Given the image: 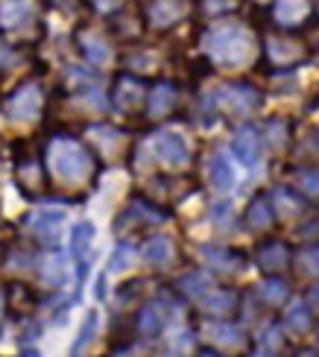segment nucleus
I'll return each instance as SVG.
<instances>
[{
    "instance_id": "72a5a7b5",
    "label": "nucleus",
    "mask_w": 319,
    "mask_h": 357,
    "mask_svg": "<svg viewBox=\"0 0 319 357\" xmlns=\"http://www.w3.org/2000/svg\"><path fill=\"white\" fill-rule=\"evenodd\" d=\"M293 176L302 197H319V167H299Z\"/></svg>"
},
{
    "instance_id": "a211bd4d",
    "label": "nucleus",
    "mask_w": 319,
    "mask_h": 357,
    "mask_svg": "<svg viewBox=\"0 0 319 357\" xmlns=\"http://www.w3.org/2000/svg\"><path fill=\"white\" fill-rule=\"evenodd\" d=\"M202 261L217 273H240L246 266L240 249H229V246H202Z\"/></svg>"
},
{
    "instance_id": "39448f33",
    "label": "nucleus",
    "mask_w": 319,
    "mask_h": 357,
    "mask_svg": "<svg viewBox=\"0 0 319 357\" xmlns=\"http://www.w3.org/2000/svg\"><path fill=\"white\" fill-rule=\"evenodd\" d=\"M147 91H149V82L144 77H135V73H117L114 85H112V94H109V106L129 114V112H135L138 106L147 102Z\"/></svg>"
},
{
    "instance_id": "b1692460",
    "label": "nucleus",
    "mask_w": 319,
    "mask_h": 357,
    "mask_svg": "<svg viewBox=\"0 0 319 357\" xmlns=\"http://www.w3.org/2000/svg\"><path fill=\"white\" fill-rule=\"evenodd\" d=\"M258 299L267 307H281L287 299H290V281L281 278L279 273H269L261 284H258Z\"/></svg>"
},
{
    "instance_id": "473e14b6",
    "label": "nucleus",
    "mask_w": 319,
    "mask_h": 357,
    "mask_svg": "<svg viewBox=\"0 0 319 357\" xmlns=\"http://www.w3.org/2000/svg\"><path fill=\"white\" fill-rule=\"evenodd\" d=\"M261 138L269 141L276 150H284L287 141H290V123L284 117H276V121H267L264 129H261Z\"/></svg>"
},
{
    "instance_id": "aec40b11",
    "label": "nucleus",
    "mask_w": 319,
    "mask_h": 357,
    "mask_svg": "<svg viewBox=\"0 0 319 357\" xmlns=\"http://www.w3.org/2000/svg\"><path fill=\"white\" fill-rule=\"evenodd\" d=\"M267 197H269V205H272V211H276V217H296V214H302V208H305V197L290 185H276Z\"/></svg>"
},
{
    "instance_id": "a878e982",
    "label": "nucleus",
    "mask_w": 319,
    "mask_h": 357,
    "mask_svg": "<svg viewBox=\"0 0 319 357\" xmlns=\"http://www.w3.org/2000/svg\"><path fill=\"white\" fill-rule=\"evenodd\" d=\"M208 182H211V188L220 190V193H229L237 185V176H235V170L229 165V155H225V153L211 155V161H208Z\"/></svg>"
},
{
    "instance_id": "9d476101",
    "label": "nucleus",
    "mask_w": 319,
    "mask_h": 357,
    "mask_svg": "<svg viewBox=\"0 0 319 357\" xmlns=\"http://www.w3.org/2000/svg\"><path fill=\"white\" fill-rule=\"evenodd\" d=\"M299 62H305V50H302V44L290 41V38H276L269 41V47H264V59L258 68H269L267 73L272 70H281V68H296Z\"/></svg>"
},
{
    "instance_id": "1a4fd4ad",
    "label": "nucleus",
    "mask_w": 319,
    "mask_h": 357,
    "mask_svg": "<svg viewBox=\"0 0 319 357\" xmlns=\"http://www.w3.org/2000/svg\"><path fill=\"white\" fill-rule=\"evenodd\" d=\"M167 220H170V214H167L158 202L147 199V197H135L124 211H120V217L114 220V226L120 229V226H126L129 222L132 229H141V226H156V222H167Z\"/></svg>"
},
{
    "instance_id": "58836bf2",
    "label": "nucleus",
    "mask_w": 319,
    "mask_h": 357,
    "mask_svg": "<svg viewBox=\"0 0 319 357\" xmlns=\"http://www.w3.org/2000/svg\"><path fill=\"white\" fill-rule=\"evenodd\" d=\"M18 53H15L12 44H0V68H12L15 62H18Z\"/></svg>"
},
{
    "instance_id": "7ed1b4c3",
    "label": "nucleus",
    "mask_w": 319,
    "mask_h": 357,
    "mask_svg": "<svg viewBox=\"0 0 319 357\" xmlns=\"http://www.w3.org/2000/svg\"><path fill=\"white\" fill-rule=\"evenodd\" d=\"M261 91L252 85V82H243V79H235V82H225L220 91H214V106L225 114V117H235V121H246L252 117L258 109H261Z\"/></svg>"
},
{
    "instance_id": "cd10ccee",
    "label": "nucleus",
    "mask_w": 319,
    "mask_h": 357,
    "mask_svg": "<svg viewBox=\"0 0 319 357\" xmlns=\"http://www.w3.org/2000/svg\"><path fill=\"white\" fill-rule=\"evenodd\" d=\"M33 15L29 0H0V29H15L24 26Z\"/></svg>"
},
{
    "instance_id": "f03ea898",
    "label": "nucleus",
    "mask_w": 319,
    "mask_h": 357,
    "mask_svg": "<svg viewBox=\"0 0 319 357\" xmlns=\"http://www.w3.org/2000/svg\"><path fill=\"white\" fill-rule=\"evenodd\" d=\"M50 167L62 182H85L94 161H91L88 146H82L77 138H59L50 146Z\"/></svg>"
},
{
    "instance_id": "393cba45",
    "label": "nucleus",
    "mask_w": 319,
    "mask_h": 357,
    "mask_svg": "<svg viewBox=\"0 0 319 357\" xmlns=\"http://www.w3.org/2000/svg\"><path fill=\"white\" fill-rule=\"evenodd\" d=\"M173 258H176V243L167 234H156V237H149V241L144 243V261L149 266L164 270V266L173 264Z\"/></svg>"
},
{
    "instance_id": "a19ab883",
    "label": "nucleus",
    "mask_w": 319,
    "mask_h": 357,
    "mask_svg": "<svg viewBox=\"0 0 319 357\" xmlns=\"http://www.w3.org/2000/svg\"><path fill=\"white\" fill-rule=\"evenodd\" d=\"M308 307L311 310H319V281H316V284L311 287V293H308Z\"/></svg>"
},
{
    "instance_id": "ddd939ff",
    "label": "nucleus",
    "mask_w": 319,
    "mask_h": 357,
    "mask_svg": "<svg viewBox=\"0 0 319 357\" xmlns=\"http://www.w3.org/2000/svg\"><path fill=\"white\" fill-rule=\"evenodd\" d=\"M232 155L249 170L261 167V161H264V138H261V132L252 129V126L240 129L235 135V141H232Z\"/></svg>"
},
{
    "instance_id": "4c0bfd02",
    "label": "nucleus",
    "mask_w": 319,
    "mask_h": 357,
    "mask_svg": "<svg viewBox=\"0 0 319 357\" xmlns=\"http://www.w3.org/2000/svg\"><path fill=\"white\" fill-rule=\"evenodd\" d=\"M202 12L208 18H217V15H225V12H235L237 9V0H200Z\"/></svg>"
},
{
    "instance_id": "4be33fe9",
    "label": "nucleus",
    "mask_w": 319,
    "mask_h": 357,
    "mask_svg": "<svg viewBox=\"0 0 319 357\" xmlns=\"http://www.w3.org/2000/svg\"><path fill=\"white\" fill-rule=\"evenodd\" d=\"M77 44H80V53L85 56V62L88 65H97V68H105L112 62V44L105 41L103 36L97 33H82L77 36Z\"/></svg>"
},
{
    "instance_id": "f257e3e1",
    "label": "nucleus",
    "mask_w": 319,
    "mask_h": 357,
    "mask_svg": "<svg viewBox=\"0 0 319 357\" xmlns=\"http://www.w3.org/2000/svg\"><path fill=\"white\" fill-rule=\"evenodd\" d=\"M252 47H255L252 33L237 21L208 26L202 36V56L211 59V65L240 68L252 59Z\"/></svg>"
},
{
    "instance_id": "f704fd0d",
    "label": "nucleus",
    "mask_w": 319,
    "mask_h": 357,
    "mask_svg": "<svg viewBox=\"0 0 319 357\" xmlns=\"http://www.w3.org/2000/svg\"><path fill=\"white\" fill-rule=\"evenodd\" d=\"M132 264H135V246H129V243H120V246L112 252V261H109V270H105V273H112V275H117V273H126Z\"/></svg>"
},
{
    "instance_id": "c9c22d12",
    "label": "nucleus",
    "mask_w": 319,
    "mask_h": 357,
    "mask_svg": "<svg viewBox=\"0 0 319 357\" xmlns=\"http://www.w3.org/2000/svg\"><path fill=\"white\" fill-rule=\"evenodd\" d=\"M97 322H100L97 310H88V317H85V322H82V331H80V337H77V343H73L71 354H82V351H85V346H88L91 340H94V334H97Z\"/></svg>"
},
{
    "instance_id": "f3484780",
    "label": "nucleus",
    "mask_w": 319,
    "mask_h": 357,
    "mask_svg": "<svg viewBox=\"0 0 319 357\" xmlns=\"http://www.w3.org/2000/svg\"><path fill=\"white\" fill-rule=\"evenodd\" d=\"M185 9H188V0H149L144 9V21L158 29H167L185 15Z\"/></svg>"
},
{
    "instance_id": "423d86ee",
    "label": "nucleus",
    "mask_w": 319,
    "mask_h": 357,
    "mask_svg": "<svg viewBox=\"0 0 319 357\" xmlns=\"http://www.w3.org/2000/svg\"><path fill=\"white\" fill-rule=\"evenodd\" d=\"M15 182H18L24 197H38V190H44L47 178H44V167H41V155L21 150L18 158H15Z\"/></svg>"
},
{
    "instance_id": "0eeeda50",
    "label": "nucleus",
    "mask_w": 319,
    "mask_h": 357,
    "mask_svg": "<svg viewBox=\"0 0 319 357\" xmlns=\"http://www.w3.org/2000/svg\"><path fill=\"white\" fill-rule=\"evenodd\" d=\"M41 85L36 82H29V85H21L18 91H12L9 100L3 102V109L6 114L12 117V121H21V123H29V121H36V117L41 114Z\"/></svg>"
},
{
    "instance_id": "e433bc0d",
    "label": "nucleus",
    "mask_w": 319,
    "mask_h": 357,
    "mask_svg": "<svg viewBox=\"0 0 319 357\" xmlns=\"http://www.w3.org/2000/svg\"><path fill=\"white\" fill-rule=\"evenodd\" d=\"M208 217H211V222H214L217 229H223V231H229V229H235V226H237L235 211H232V205H229V202H217V205H211Z\"/></svg>"
},
{
    "instance_id": "dca6fc26",
    "label": "nucleus",
    "mask_w": 319,
    "mask_h": 357,
    "mask_svg": "<svg viewBox=\"0 0 319 357\" xmlns=\"http://www.w3.org/2000/svg\"><path fill=\"white\" fill-rule=\"evenodd\" d=\"M179 102V85L176 82H153L147 91V114L153 117V121H161V117H167Z\"/></svg>"
},
{
    "instance_id": "7c9ffc66",
    "label": "nucleus",
    "mask_w": 319,
    "mask_h": 357,
    "mask_svg": "<svg viewBox=\"0 0 319 357\" xmlns=\"http://www.w3.org/2000/svg\"><path fill=\"white\" fill-rule=\"evenodd\" d=\"M208 287H211V278L205 270H188L176 278V290L185 293V296H193V299H200Z\"/></svg>"
},
{
    "instance_id": "2f4dec72",
    "label": "nucleus",
    "mask_w": 319,
    "mask_h": 357,
    "mask_svg": "<svg viewBox=\"0 0 319 357\" xmlns=\"http://www.w3.org/2000/svg\"><path fill=\"white\" fill-rule=\"evenodd\" d=\"M296 273H299V278H319V243H311L305 249H299Z\"/></svg>"
},
{
    "instance_id": "6ab92c4d",
    "label": "nucleus",
    "mask_w": 319,
    "mask_h": 357,
    "mask_svg": "<svg viewBox=\"0 0 319 357\" xmlns=\"http://www.w3.org/2000/svg\"><path fill=\"white\" fill-rule=\"evenodd\" d=\"M246 226L252 231H269L272 226H276V211H272V205H269V197L264 190H258L255 197L249 199V208H246Z\"/></svg>"
},
{
    "instance_id": "79ce46f5",
    "label": "nucleus",
    "mask_w": 319,
    "mask_h": 357,
    "mask_svg": "<svg viewBox=\"0 0 319 357\" xmlns=\"http://www.w3.org/2000/svg\"><path fill=\"white\" fill-rule=\"evenodd\" d=\"M3 310H6V296H3V290H0V317H3Z\"/></svg>"
},
{
    "instance_id": "c85d7f7f",
    "label": "nucleus",
    "mask_w": 319,
    "mask_h": 357,
    "mask_svg": "<svg viewBox=\"0 0 319 357\" xmlns=\"http://www.w3.org/2000/svg\"><path fill=\"white\" fill-rule=\"evenodd\" d=\"M311 325H313V310L308 307V302H293L284 310L281 328H287L290 334H308Z\"/></svg>"
},
{
    "instance_id": "4468645a",
    "label": "nucleus",
    "mask_w": 319,
    "mask_h": 357,
    "mask_svg": "<svg viewBox=\"0 0 319 357\" xmlns=\"http://www.w3.org/2000/svg\"><path fill=\"white\" fill-rule=\"evenodd\" d=\"M290 258H293V252L281 237H267V241L258 243V249H255V264L261 266L264 273H284L287 266H290Z\"/></svg>"
},
{
    "instance_id": "20e7f679",
    "label": "nucleus",
    "mask_w": 319,
    "mask_h": 357,
    "mask_svg": "<svg viewBox=\"0 0 319 357\" xmlns=\"http://www.w3.org/2000/svg\"><path fill=\"white\" fill-rule=\"evenodd\" d=\"M269 15L279 29H311L319 24L313 0H272Z\"/></svg>"
},
{
    "instance_id": "6e6552de",
    "label": "nucleus",
    "mask_w": 319,
    "mask_h": 357,
    "mask_svg": "<svg viewBox=\"0 0 319 357\" xmlns=\"http://www.w3.org/2000/svg\"><path fill=\"white\" fill-rule=\"evenodd\" d=\"M179 305H185V302H179V299H158V302H149L138 310V317H135V328H138L141 337L147 340H153L164 331V325L167 319H170L173 310H179Z\"/></svg>"
},
{
    "instance_id": "f8f14e48",
    "label": "nucleus",
    "mask_w": 319,
    "mask_h": 357,
    "mask_svg": "<svg viewBox=\"0 0 319 357\" xmlns=\"http://www.w3.org/2000/svg\"><path fill=\"white\" fill-rule=\"evenodd\" d=\"M153 153H156V158L161 161V165H167V167H181V165H188V158H191L188 141L181 138L179 132H170V129H164V132H158V135H156Z\"/></svg>"
},
{
    "instance_id": "2eb2a0df",
    "label": "nucleus",
    "mask_w": 319,
    "mask_h": 357,
    "mask_svg": "<svg viewBox=\"0 0 319 357\" xmlns=\"http://www.w3.org/2000/svg\"><path fill=\"white\" fill-rule=\"evenodd\" d=\"M62 229H65V211L62 208H41L33 217V234L36 241L44 246H56L62 241Z\"/></svg>"
},
{
    "instance_id": "c756f323",
    "label": "nucleus",
    "mask_w": 319,
    "mask_h": 357,
    "mask_svg": "<svg viewBox=\"0 0 319 357\" xmlns=\"http://www.w3.org/2000/svg\"><path fill=\"white\" fill-rule=\"evenodd\" d=\"M284 349V331L281 325L269 322L255 334V354H279Z\"/></svg>"
},
{
    "instance_id": "412c9836",
    "label": "nucleus",
    "mask_w": 319,
    "mask_h": 357,
    "mask_svg": "<svg viewBox=\"0 0 319 357\" xmlns=\"http://www.w3.org/2000/svg\"><path fill=\"white\" fill-rule=\"evenodd\" d=\"M94 237H97V229H94V222H77L71 231V255L80 261V275H85V266H88V255H91V246H94Z\"/></svg>"
},
{
    "instance_id": "ea45409f",
    "label": "nucleus",
    "mask_w": 319,
    "mask_h": 357,
    "mask_svg": "<svg viewBox=\"0 0 319 357\" xmlns=\"http://www.w3.org/2000/svg\"><path fill=\"white\" fill-rule=\"evenodd\" d=\"M196 343V334L193 331H185V334H176V340H173V346H170V354H176L179 349H191Z\"/></svg>"
},
{
    "instance_id": "9b49d317",
    "label": "nucleus",
    "mask_w": 319,
    "mask_h": 357,
    "mask_svg": "<svg viewBox=\"0 0 319 357\" xmlns=\"http://www.w3.org/2000/svg\"><path fill=\"white\" fill-rule=\"evenodd\" d=\"M200 310L211 319H229L240 310V296L229 287H208L200 296Z\"/></svg>"
},
{
    "instance_id": "37998d69",
    "label": "nucleus",
    "mask_w": 319,
    "mask_h": 357,
    "mask_svg": "<svg viewBox=\"0 0 319 357\" xmlns=\"http://www.w3.org/2000/svg\"><path fill=\"white\" fill-rule=\"evenodd\" d=\"M313 150H316V153H319V129H316V132H313Z\"/></svg>"
},
{
    "instance_id": "5701e85b",
    "label": "nucleus",
    "mask_w": 319,
    "mask_h": 357,
    "mask_svg": "<svg viewBox=\"0 0 319 357\" xmlns=\"http://www.w3.org/2000/svg\"><path fill=\"white\" fill-rule=\"evenodd\" d=\"M202 337H208L211 343H214V349H240L243 343H246V334H243L235 322H208Z\"/></svg>"
},
{
    "instance_id": "bb28decb",
    "label": "nucleus",
    "mask_w": 319,
    "mask_h": 357,
    "mask_svg": "<svg viewBox=\"0 0 319 357\" xmlns=\"http://www.w3.org/2000/svg\"><path fill=\"white\" fill-rule=\"evenodd\" d=\"M38 275L47 287H62L65 278H68V264H65V255H59V252H50V255H44L38 261Z\"/></svg>"
}]
</instances>
